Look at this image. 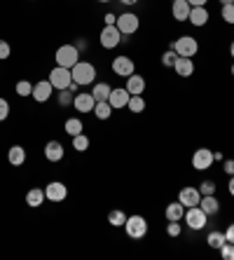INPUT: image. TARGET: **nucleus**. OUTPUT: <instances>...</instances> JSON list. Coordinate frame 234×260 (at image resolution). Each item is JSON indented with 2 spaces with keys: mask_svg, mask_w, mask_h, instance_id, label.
<instances>
[{
  "mask_svg": "<svg viewBox=\"0 0 234 260\" xmlns=\"http://www.w3.org/2000/svg\"><path fill=\"white\" fill-rule=\"evenodd\" d=\"M71 73H73V82H78L80 87L94 85V80H96V68H94V63H89V61H78V63L71 68Z\"/></svg>",
  "mask_w": 234,
  "mask_h": 260,
  "instance_id": "f257e3e1",
  "label": "nucleus"
},
{
  "mask_svg": "<svg viewBox=\"0 0 234 260\" xmlns=\"http://www.w3.org/2000/svg\"><path fill=\"white\" fill-rule=\"evenodd\" d=\"M169 49H174L178 56H190L192 59L199 52V43H197V38H192V36H180L176 43L169 45Z\"/></svg>",
  "mask_w": 234,
  "mask_h": 260,
  "instance_id": "f03ea898",
  "label": "nucleus"
},
{
  "mask_svg": "<svg viewBox=\"0 0 234 260\" xmlns=\"http://www.w3.org/2000/svg\"><path fill=\"white\" fill-rule=\"evenodd\" d=\"M54 59H56V66L73 68L80 61V49L75 47V45H61V47L56 49Z\"/></svg>",
  "mask_w": 234,
  "mask_h": 260,
  "instance_id": "7ed1b4c3",
  "label": "nucleus"
},
{
  "mask_svg": "<svg viewBox=\"0 0 234 260\" xmlns=\"http://www.w3.org/2000/svg\"><path fill=\"white\" fill-rule=\"evenodd\" d=\"M49 82H52V87H54L56 91H59V89H68V87H71V82H73L71 68L54 66V68H52V73H49Z\"/></svg>",
  "mask_w": 234,
  "mask_h": 260,
  "instance_id": "20e7f679",
  "label": "nucleus"
},
{
  "mask_svg": "<svg viewBox=\"0 0 234 260\" xmlns=\"http://www.w3.org/2000/svg\"><path fill=\"white\" fill-rule=\"evenodd\" d=\"M124 230L131 239H141V237L148 235V220L143 216H126Z\"/></svg>",
  "mask_w": 234,
  "mask_h": 260,
  "instance_id": "39448f33",
  "label": "nucleus"
},
{
  "mask_svg": "<svg viewBox=\"0 0 234 260\" xmlns=\"http://www.w3.org/2000/svg\"><path fill=\"white\" fill-rule=\"evenodd\" d=\"M185 223L190 230H204L206 228V220H209V216L204 213V209L202 206H190V209H185Z\"/></svg>",
  "mask_w": 234,
  "mask_h": 260,
  "instance_id": "423d86ee",
  "label": "nucleus"
},
{
  "mask_svg": "<svg viewBox=\"0 0 234 260\" xmlns=\"http://www.w3.org/2000/svg\"><path fill=\"white\" fill-rule=\"evenodd\" d=\"M117 28H120L122 36H131V33H136L138 28H141V19H138V14L133 12H124L117 17Z\"/></svg>",
  "mask_w": 234,
  "mask_h": 260,
  "instance_id": "0eeeda50",
  "label": "nucleus"
},
{
  "mask_svg": "<svg viewBox=\"0 0 234 260\" xmlns=\"http://www.w3.org/2000/svg\"><path fill=\"white\" fill-rule=\"evenodd\" d=\"M98 43H101L103 49H115L122 43V33L117 26H103L101 36H98Z\"/></svg>",
  "mask_w": 234,
  "mask_h": 260,
  "instance_id": "6e6552de",
  "label": "nucleus"
},
{
  "mask_svg": "<svg viewBox=\"0 0 234 260\" xmlns=\"http://www.w3.org/2000/svg\"><path fill=\"white\" fill-rule=\"evenodd\" d=\"M45 197H47V202H54V204H59V202H63L68 197V188L66 183L61 181H52L45 185Z\"/></svg>",
  "mask_w": 234,
  "mask_h": 260,
  "instance_id": "1a4fd4ad",
  "label": "nucleus"
},
{
  "mask_svg": "<svg viewBox=\"0 0 234 260\" xmlns=\"http://www.w3.org/2000/svg\"><path fill=\"white\" fill-rule=\"evenodd\" d=\"M213 152L209 150V148H199V150H194V155H192V167L197 171H206V169H211L213 167Z\"/></svg>",
  "mask_w": 234,
  "mask_h": 260,
  "instance_id": "9d476101",
  "label": "nucleus"
},
{
  "mask_svg": "<svg viewBox=\"0 0 234 260\" xmlns=\"http://www.w3.org/2000/svg\"><path fill=\"white\" fill-rule=\"evenodd\" d=\"M73 106H75L78 113H94L96 99H94L91 91H80V94H75V99H73Z\"/></svg>",
  "mask_w": 234,
  "mask_h": 260,
  "instance_id": "9b49d317",
  "label": "nucleus"
},
{
  "mask_svg": "<svg viewBox=\"0 0 234 260\" xmlns=\"http://www.w3.org/2000/svg\"><path fill=\"white\" fill-rule=\"evenodd\" d=\"M110 68H113V73L117 78H129V75H133V71H136V66H133V61L129 59V56H115Z\"/></svg>",
  "mask_w": 234,
  "mask_h": 260,
  "instance_id": "f8f14e48",
  "label": "nucleus"
},
{
  "mask_svg": "<svg viewBox=\"0 0 234 260\" xmlns=\"http://www.w3.org/2000/svg\"><path fill=\"white\" fill-rule=\"evenodd\" d=\"M199 200H202V192H199V188H192V185L180 188L178 202L185 206V209H190V206H199Z\"/></svg>",
  "mask_w": 234,
  "mask_h": 260,
  "instance_id": "ddd939ff",
  "label": "nucleus"
},
{
  "mask_svg": "<svg viewBox=\"0 0 234 260\" xmlns=\"http://www.w3.org/2000/svg\"><path fill=\"white\" fill-rule=\"evenodd\" d=\"M52 94H54V87H52V82L49 80H40V82H36L33 85V94L30 96L36 99L38 103H45L52 99Z\"/></svg>",
  "mask_w": 234,
  "mask_h": 260,
  "instance_id": "4468645a",
  "label": "nucleus"
},
{
  "mask_svg": "<svg viewBox=\"0 0 234 260\" xmlns=\"http://www.w3.org/2000/svg\"><path fill=\"white\" fill-rule=\"evenodd\" d=\"M129 99H131V94L126 91V87H117V89L110 91L108 103L113 106V110H120V108H126V103H129Z\"/></svg>",
  "mask_w": 234,
  "mask_h": 260,
  "instance_id": "2eb2a0df",
  "label": "nucleus"
},
{
  "mask_svg": "<svg viewBox=\"0 0 234 260\" xmlns=\"http://www.w3.org/2000/svg\"><path fill=\"white\" fill-rule=\"evenodd\" d=\"M63 155H66V150H63V143H61V141H49V143L45 145V157H47V162H61Z\"/></svg>",
  "mask_w": 234,
  "mask_h": 260,
  "instance_id": "dca6fc26",
  "label": "nucleus"
},
{
  "mask_svg": "<svg viewBox=\"0 0 234 260\" xmlns=\"http://www.w3.org/2000/svg\"><path fill=\"white\" fill-rule=\"evenodd\" d=\"M174 71L178 73L180 78H192L194 75V61L190 56H178L174 63Z\"/></svg>",
  "mask_w": 234,
  "mask_h": 260,
  "instance_id": "f3484780",
  "label": "nucleus"
},
{
  "mask_svg": "<svg viewBox=\"0 0 234 260\" xmlns=\"http://www.w3.org/2000/svg\"><path fill=\"white\" fill-rule=\"evenodd\" d=\"M190 3L187 0H174L171 3V14H174V19L176 21H187L190 19Z\"/></svg>",
  "mask_w": 234,
  "mask_h": 260,
  "instance_id": "a211bd4d",
  "label": "nucleus"
},
{
  "mask_svg": "<svg viewBox=\"0 0 234 260\" xmlns=\"http://www.w3.org/2000/svg\"><path fill=\"white\" fill-rule=\"evenodd\" d=\"M199 206L204 209L206 216H216L220 211V202L216 200V194H202V200H199Z\"/></svg>",
  "mask_w": 234,
  "mask_h": 260,
  "instance_id": "6ab92c4d",
  "label": "nucleus"
},
{
  "mask_svg": "<svg viewBox=\"0 0 234 260\" xmlns=\"http://www.w3.org/2000/svg\"><path fill=\"white\" fill-rule=\"evenodd\" d=\"M126 91H129L131 96L143 94V91H145V78H143V75H136V73H133V75H129V78H126Z\"/></svg>",
  "mask_w": 234,
  "mask_h": 260,
  "instance_id": "aec40b11",
  "label": "nucleus"
},
{
  "mask_svg": "<svg viewBox=\"0 0 234 260\" xmlns=\"http://www.w3.org/2000/svg\"><path fill=\"white\" fill-rule=\"evenodd\" d=\"M26 150H24V145H12L10 150H7V162L12 164V167H21V164L26 162Z\"/></svg>",
  "mask_w": 234,
  "mask_h": 260,
  "instance_id": "412c9836",
  "label": "nucleus"
},
{
  "mask_svg": "<svg viewBox=\"0 0 234 260\" xmlns=\"http://www.w3.org/2000/svg\"><path fill=\"white\" fill-rule=\"evenodd\" d=\"M47 202V197H45V190L42 188H30L28 192H26V204L30 206V209H38V206H42Z\"/></svg>",
  "mask_w": 234,
  "mask_h": 260,
  "instance_id": "4be33fe9",
  "label": "nucleus"
},
{
  "mask_svg": "<svg viewBox=\"0 0 234 260\" xmlns=\"http://www.w3.org/2000/svg\"><path fill=\"white\" fill-rule=\"evenodd\" d=\"M187 21H192V26L202 28V26H206V21H209V10H206V7H192Z\"/></svg>",
  "mask_w": 234,
  "mask_h": 260,
  "instance_id": "5701e85b",
  "label": "nucleus"
},
{
  "mask_svg": "<svg viewBox=\"0 0 234 260\" xmlns=\"http://www.w3.org/2000/svg\"><path fill=\"white\" fill-rule=\"evenodd\" d=\"M164 216H166V220H180V218L185 216V206L180 204V202H171L164 209Z\"/></svg>",
  "mask_w": 234,
  "mask_h": 260,
  "instance_id": "b1692460",
  "label": "nucleus"
},
{
  "mask_svg": "<svg viewBox=\"0 0 234 260\" xmlns=\"http://www.w3.org/2000/svg\"><path fill=\"white\" fill-rule=\"evenodd\" d=\"M63 129H66V134L73 139V136H78V134H82L84 124H82V120H80V117H68L66 124H63Z\"/></svg>",
  "mask_w": 234,
  "mask_h": 260,
  "instance_id": "393cba45",
  "label": "nucleus"
},
{
  "mask_svg": "<svg viewBox=\"0 0 234 260\" xmlns=\"http://www.w3.org/2000/svg\"><path fill=\"white\" fill-rule=\"evenodd\" d=\"M110 91H113V87H110L108 82H96V85H94V89H91V94H94V99H96V101H108Z\"/></svg>",
  "mask_w": 234,
  "mask_h": 260,
  "instance_id": "a878e982",
  "label": "nucleus"
},
{
  "mask_svg": "<svg viewBox=\"0 0 234 260\" xmlns=\"http://www.w3.org/2000/svg\"><path fill=\"white\" fill-rule=\"evenodd\" d=\"M94 115H96L98 120H110V115H113V106H110L108 101H96V106H94Z\"/></svg>",
  "mask_w": 234,
  "mask_h": 260,
  "instance_id": "bb28decb",
  "label": "nucleus"
},
{
  "mask_svg": "<svg viewBox=\"0 0 234 260\" xmlns=\"http://www.w3.org/2000/svg\"><path fill=\"white\" fill-rule=\"evenodd\" d=\"M225 242H227V239H225V232H220V230L209 232V237H206V244H209L211 248H216V251H220V246Z\"/></svg>",
  "mask_w": 234,
  "mask_h": 260,
  "instance_id": "cd10ccee",
  "label": "nucleus"
},
{
  "mask_svg": "<svg viewBox=\"0 0 234 260\" xmlns=\"http://www.w3.org/2000/svg\"><path fill=\"white\" fill-rule=\"evenodd\" d=\"M108 223L113 225V228H124V223H126V213H124V211H120V209H115V211H110V213H108Z\"/></svg>",
  "mask_w": 234,
  "mask_h": 260,
  "instance_id": "c85d7f7f",
  "label": "nucleus"
},
{
  "mask_svg": "<svg viewBox=\"0 0 234 260\" xmlns=\"http://www.w3.org/2000/svg\"><path fill=\"white\" fill-rule=\"evenodd\" d=\"M89 145H91L89 136H84V134H78V136H73V148H75L78 152H87V150H89Z\"/></svg>",
  "mask_w": 234,
  "mask_h": 260,
  "instance_id": "c756f323",
  "label": "nucleus"
},
{
  "mask_svg": "<svg viewBox=\"0 0 234 260\" xmlns=\"http://www.w3.org/2000/svg\"><path fill=\"white\" fill-rule=\"evenodd\" d=\"M126 108L131 110V113H143L145 110V101H143V96H141V94H136V96H131L129 99V103H126Z\"/></svg>",
  "mask_w": 234,
  "mask_h": 260,
  "instance_id": "7c9ffc66",
  "label": "nucleus"
},
{
  "mask_svg": "<svg viewBox=\"0 0 234 260\" xmlns=\"http://www.w3.org/2000/svg\"><path fill=\"white\" fill-rule=\"evenodd\" d=\"M73 99H75V94H73L71 89H59V106H61V108L73 106Z\"/></svg>",
  "mask_w": 234,
  "mask_h": 260,
  "instance_id": "2f4dec72",
  "label": "nucleus"
},
{
  "mask_svg": "<svg viewBox=\"0 0 234 260\" xmlns=\"http://www.w3.org/2000/svg\"><path fill=\"white\" fill-rule=\"evenodd\" d=\"M220 17H222V21H225V24L234 26V3H232V5H222Z\"/></svg>",
  "mask_w": 234,
  "mask_h": 260,
  "instance_id": "473e14b6",
  "label": "nucleus"
},
{
  "mask_svg": "<svg viewBox=\"0 0 234 260\" xmlns=\"http://www.w3.org/2000/svg\"><path fill=\"white\" fill-rule=\"evenodd\" d=\"M17 94L19 96H30V94H33V85H30L28 80H19L17 82Z\"/></svg>",
  "mask_w": 234,
  "mask_h": 260,
  "instance_id": "72a5a7b5",
  "label": "nucleus"
},
{
  "mask_svg": "<svg viewBox=\"0 0 234 260\" xmlns=\"http://www.w3.org/2000/svg\"><path fill=\"white\" fill-rule=\"evenodd\" d=\"M176 59H178V54H176L174 49H169V52H164V54H162V66H166V68H174Z\"/></svg>",
  "mask_w": 234,
  "mask_h": 260,
  "instance_id": "f704fd0d",
  "label": "nucleus"
},
{
  "mask_svg": "<svg viewBox=\"0 0 234 260\" xmlns=\"http://www.w3.org/2000/svg\"><path fill=\"white\" fill-rule=\"evenodd\" d=\"M220 258L222 260H234V244H229V242H225L220 246Z\"/></svg>",
  "mask_w": 234,
  "mask_h": 260,
  "instance_id": "c9c22d12",
  "label": "nucleus"
},
{
  "mask_svg": "<svg viewBox=\"0 0 234 260\" xmlns=\"http://www.w3.org/2000/svg\"><path fill=\"white\" fill-rule=\"evenodd\" d=\"M10 117V101L0 96V122H5Z\"/></svg>",
  "mask_w": 234,
  "mask_h": 260,
  "instance_id": "e433bc0d",
  "label": "nucleus"
},
{
  "mask_svg": "<svg viewBox=\"0 0 234 260\" xmlns=\"http://www.w3.org/2000/svg\"><path fill=\"white\" fill-rule=\"evenodd\" d=\"M199 192H202V194H216V183H213V181H202Z\"/></svg>",
  "mask_w": 234,
  "mask_h": 260,
  "instance_id": "4c0bfd02",
  "label": "nucleus"
},
{
  "mask_svg": "<svg viewBox=\"0 0 234 260\" xmlns=\"http://www.w3.org/2000/svg\"><path fill=\"white\" fill-rule=\"evenodd\" d=\"M180 225H178V220H169V225H166V235L169 237H180Z\"/></svg>",
  "mask_w": 234,
  "mask_h": 260,
  "instance_id": "58836bf2",
  "label": "nucleus"
},
{
  "mask_svg": "<svg viewBox=\"0 0 234 260\" xmlns=\"http://www.w3.org/2000/svg\"><path fill=\"white\" fill-rule=\"evenodd\" d=\"M10 54H12V47H10V43H7V40H0V61L10 59Z\"/></svg>",
  "mask_w": 234,
  "mask_h": 260,
  "instance_id": "ea45409f",
  "label": "nucleus"
},
{
  "mask_svg": "<svg viewBox=\"0 0 234 260\" xmlns=\"http://www.w3.org/2000/svg\"><path fill=\"white\" fill-rule=\"evenodd\" d=\"M222 171L227 176H234V159H225V162H222Z\"/></svg>",
  "mask_w": 234,
  "mask_h": 260,
  "instance_id": "a19ab883",
  "label": "nucleus"
},
{
  "mask_svg": "<svg viewBox=\"0 0 234 260\" xmlns=\"http://www.w3.org/2000/svg\"><path fill=\"white\" fill-rule=\"evenodd\" d=\"M103 21H106V26H115V24H117V14L108 12L106 17H103Z\"/></svg>",
  "mask_w": 234,
  "mask_h": 260,
  "instance_id": "79ce46f5",
  "label": "nucleus"
},
{
  "mask_svg": "<svg viewBox=\"0 0 234 260\" xmlns=\"http://www.w3.org/2000/svg\"><path fill=\"white\" fill-rule=\"evenodd\" d=\"M225 239H227L229 244H234V223L227 225V230H225Z\"/></svg>",
  "mask_w": 234,
  "mask_h": 260,
  "instance_id": "37998d69",
  "label": "nucleus"
},
{
  "mask_svg": "<svg viewBox=\"0 0 234 260\" xmlns=\"http://www.w3.org/2000/svg\"><path fill=\"white\" fill-rule=\"evenodd\" d=\"M187 3H190V7H206L209 0H187Z\"/></svg>",
  "mask_w": 234,
  "mask_h": 260,
  "instance_id": "c03bdc74",
  "label": "nucleus"
},
{
  "mask_svg": "<svg viewBox=\"0 0 234 260\" xmlns=\"http://www.w3.org/2000/svg\"><path fill=\"white\" fill-rule=\"evenodd\" d=\"M75 47H78L80 52H84V49H87V40H84V38H78V43H75Z\"/></svg>",
  "mask_w": 234,
  "mask_h": 260,
  "instance_id": "a18cd8bd",
  "label": "nucleus"
},
{
  "mask_svg": "<svg viewBox=\"0 0 234 260\" xmlns=\"http://www.w3.org/2000/svg\"><path fill=\"white\" fill-rule=\"evenodd\" d=\"M227 192L234 197V176H229V183H227Z\"/></svg>",
  "mask_w": 234,
  "mask_h": 260,
  "instance_id": "49530a36",
  "label": "nucleus"
},
{
  "mask_svg": "<svg viewBox=\"0 0 234 260\" xmlns=\"http://www.w3.org/2000/svg\"><path fill=\"white\" fill-rule=\"evenodd\" d=\"M120 3H122V5H126V7H131V5H136L138 0H120Z\"/></svg>",
  "mask_w": 234,
  "mask_h": 260,
  "instance_id": "de8ad7c7",
  "label": "nucleus"
},
{
  "mask_svg": "<svg viewBox=\"0 0 234 260\" xmlns=\"http://www.w3.org/2000/svg\"><path fill=\"white\" fill-rule=\"evenodd\" d=\"M213 159H216V162H222V152H213Z\"/></svg>",
  "mask_w": 234,
  "mask_h": 260,
  "instance_id": "09e8293b",
  "label": "nucleus"
},
{
  "mask_svg": "<svg viewBox=\"0 0 234 260\" xmlns=\"http://www.w3.org/2000/svg\"><path fill=\"white\" fill-rule=\"evenodd\" d=\"M234 0H220V5H232Z\"/></svg>",
  "mask_w": 234,
  "mask_h": 260,
  "instance_id": "8fccbe9b",
  "label": "nucleus"
},
{
  "mask_svg": "<svg viewBox=\"0 0 234 260\" xmlns=\"http://www.w3.org/2000/svg\"><path fill=\"white\" fill-rule=\"evenodd\" d=\"M229 54L234 56V40H232V45H229Z\"/></svg>",
  "mask_w": 234,
  "mask_h": 260,
  "instance_id": "3c124183",
  "label": "nucleus"
},
{
  "mask_svg": "<svg viewBox=\"0 0 234 260\" xmlns=\"http://www.w3.org/2000/svg\"><path fill=\"white\" fill-rule=\"evenodd\" d=\"M229 73H232V75H234V63H232V68H229Z\"/></svg>",
  "mask_w": 234,
  "mask_h": 260,
  "instance_id": "603ef678",
  "label": "nucleus"
},
{
  "mask_svg": "<svg viewBox=\"0 0 234 260\" xmlns=\"http://www.w3.org/2000/svg\"><path fill=\"white\" fill-rule=\"evenodd\" d=\"M98 3H110V0H98Z\"/></svg>",
  "mask_w": 234,
  "mask_h": 260,
  "instance_id": "864d4df0",
  "label": "nucleus"
}]
</instances>
